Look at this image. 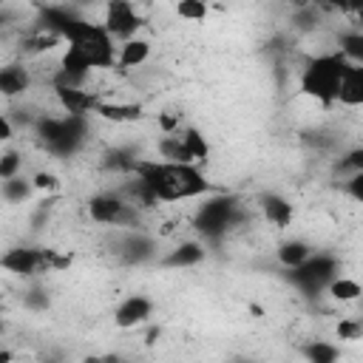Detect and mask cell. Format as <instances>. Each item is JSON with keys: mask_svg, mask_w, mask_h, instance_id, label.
I'll return each mask as SVG.
<instances>
[{"mask_svg": "<svg viewBox=\"0 0 363 363\" xmlns=\"http://www.w3.org/2000/svg\"><path fill=\"white\" fill-rule=\"evenodd\" d=\"M17 173H23V150L6 147L0 156V179H11Z\"/></svg>", "mask_w": 363, "mask_h": 363, "instance_id": "24", "label": "cell"}, {"mask_svg": "<svg viewBox=\"0 0 363 363\" xmlns=\"http://www.w3.org/2000/svg\"><path fill=\"white\" fill-rule=\"evenodd\" d=\"M340 275V261L332 252L315 250L301 267L286 269V281L306 298H318L326 292V286L332 284V278Z\"/></svg>", "mask_w": 363, "mask_h": 363, "instance_id": "3", "label": "cell"}, {"mask_svg": "<svg viewBox=\"0 0 363 363\" xmlns=\"http://www.w3.org/2000/svg\"><path fill=\"white\" fill-rule=\"evenodd\" d=\"M173 11H176L179 20L201 23V20H207V14H210V0H176Z\"/></svg>", "mask_w": 363, "mask_h": 363, "instance_id": "21", "label": "cell"}, {"mask_svg": "<svg viewBox=\"0 0 363 363\" xmlns=\"http://www.w3.org/2000/svg\"><path fill=\"white\" fill-rule=\"evenodd\" d=\"M335 173H340L343 179H349L354 173H363V145L349 147L346 153H340L337 162H335Z\"/></svg>", "mask_w": 363, "mask_h": 363, "instance_id": "22", "label": "cell"}, {"mask_svg": "<svg viewBox=\"0 0 363 363\" xmlns=\"http://www.w3.org/2000/svg\"><path fill=\"white\" fill-rule=\"evenodd\" d=\"M326 295L332 298V301H337V303H354V301H360L363 298V284L354 278V275H335L332 278V284L326 286Z\"/></svg>", "mask_w": 363, "mask_h": 363, "instance_id": "16", "label": "cell"}, {"mask_svg": "<svg viewBox=\"0 0 363 363\" xmlns=\"http://www.w3.org/2000/svg\"><path fill=\"white\" fill-rule=\"evenodd\" d=\"M354 9H363V0H349V6H346V11H354Z\"/></svg>", "mask_w": 363, "mask_h": 363, "instance_id": "29", "label": "cell"}, {"mask_svg": "<svg viewBox=\"0 0 363 363\" xmlns=\"http://www.w3.org/2000/svg\"><path fill=\"white\" fill-rule=\"evenodd\" d=\"M337 51L349 62H363V28H346L337 34Z\"/></svg>", "mask_w": 363, "mask_h": 363, "instance_id": "18", "label": "cell"}, {"mask_svg": "<svg viewBox=\"0 0 363 363\" xmlns=\"http://www.w3.org/2000/svg\"><path fill=\"white\" fill-rule=\"evenodd\" d=\"M133 176L145 182V187L153 193L159 204H176V201H199L207 193L218 190L207 173L193 162H164V159H136Z\"/></svg>", "mask_w": 363, "mask_h": 363, "instance_id": "1", "label": "cell"}, {"mask_svg": "<svg viewBox=\"0 0 363 363\" xmlns=\"http://www.w3.org/2000/svg\"><path fill=\"white\" fill-rule=\"evenodd\" d=\"M292 9H306V6H315V0H286Z\"/></svg>", "mask_w": 363, "mask_h": 363, "instance_id": "28", "label": "cell"}, {"mask_svg": "<svg viewBox=\"0 0 363 363\" xmlns=\"http://www.w3.org/2000/svg\"><path fill=\"white\" fill-rule=\"evenodd\" d=\"M337 105L340 108H363V62H349V68L340 79Z\"/></svg>", "mask_w": 363, "mask_h": 363, "instance_id": "14", "label": "cell"}, {"mask_svg": "<svg viewBox=\"0 0 363 363\" xmlns=\"http://www.w3.org/2000/svg\"><path fill=\"white\" fill-rule=\"evenodd\" d=\"M34 74L31 68L26 65V60H17V62H6L0 68V94L6 102H14V99H23L31 88H34Z\"/></svg>", "mask_w": 363, "mask_h": 363, "instance_id": "10", "label": "cell"}, {"mask_svg": "<svg viewBox=\"0 0 363 363\" xmlns=\"http://www.w3.org/2000/svg\"><path fill=\"white\" fill-rule=\"evenodd\" d=\"M153 309H156V303H153L147 295L130 292V295H125V298L113 306V326H119V329L145 326V323H150Z\"/></svg>", "mask_w": 363, "mask_h": 363, "instance_id": "7", "label": "cell"}, {"mask_svg": "<svg viewBox=\"0 0 363 363\" xmlns=\"http://www.w3.org/2000/svg\"><path fill=\"white\" fill-rule=\"evenodd\" d=\"M315 252V247L306 241V238H284L278 247H275V258L284 269H295L301 267L309 255Z\"/></svg>", "mask_w": 363, "mask_h": 363, "instance_id": "15", "label": "cell"}, {"mask_svg": "<svg viewBox=\"0 0 363 363\" xmlns=\"http://www.w3.org/2000/svg\"><path fill=\"white\" fill-rule=\"evenodd\" d=\"M54 247H28V244H20V247H11L3 252L0 258V267L6 272H14L20 278H40V275H48L54 272Z\"/></svg>", "mask_w": 363, "mask_h": 363, "instance_id": "5", "label": "cell"}, {"mask_svg": "<svg viewBox=\"0 0 363 363\" xmlns=\"http://www.w3.org/2000/svg\"><path fill=\"white\" fill-rule=\"evenodd\" d=\"M343 193H346L354 204L363 207V173H354V176L343 179Z\"/></svg>", "mask_w": 363, "mask_h": 363, "instance_id": "26", "label": "cell"}, {"mask_svg": "<svg viewBox=\"0 0 363 363\" xmlns=\"http://www.w3.org/2000/svg\"><path fill=\"white\" fill-rule=\"evenodd\" d=\"M60 108L65 113H77V116H94V108L99 102V96L94 91H88L85 85H65V82H54Z\"/></svg>", "mask_w": 363, "mask_h": 363, "instance_id": "12", "label": "cell"}, {"mask_svg": "<svg viewBox=\"0 0 363 363\" xmlns=\"http://www.w3.org/2000/svg\"><path fill=\"white\" fill-rule=\"evenodd\" d=\"M349 68V60L335 48L326 54H315L306 57L301 74H298V94L303 99L318 102L323 111L337 105V94H340V79Z\"/></svg>", "mask_w": 363, "mask_h": 363, "instance_id": "2", "label": "cell"}, {"mask_svg": "<svg viewBox=\"0 0 363 363\" xmlns=\"http://www.w3.org/2000/svg\"><path fill=\"white\" fill-rule=\"evenodd\" d=\"M301 354L306 360H312V363H335L340 357V349L335 343H329V340H306L301 346Z\"/></svg>", "mask_w": 363, "mask_h": 363, "instance_id": "20", "label": "cell"}, {"mask_svg": "<svg viewBox=\"0 0 363 363\" xmlns=\"http://www.w3.org/2000/svg\"><path fill=\"white\" fill-rule=\"evenodd\" d=\"M255 204H258V218L264 224H269L275 230L292 227V221H295V204L284 193H275V190L272 193H261L255 199Z\"/></svg>", "mask_w": 363, "mask_h": 363, "instance_id": "8", "label": "cell"}, {"mask_svg": "<svg viewBox=\"0 0 363 363\" xmlns=\"http://www.w3.org/2000/svg\"><path fill=\"white\" fill-rule=\"evenodd\" d=\"M102 26L113 34V40L125 43V40L139 34V28L145 26V17L136 11L133 0H105Z\"/></svg>", "mask_w": 363, "mask_h": 363, "instance_id": "6", "label": "cell"}, {"mask_svg": "<svg viewBox=\"0 0 363 363\" xmlns=\"http://www.w3.org/2000/svg\"><path fill=\"white\" fill-rule=\"evenodd\" d=\"M150 54H153V43L147 37L136 34V37L119 43V48H116V68L119 71H136V68H142L150 60Z\"/></svg>", "mask_w": 363, "mask_h": 363, "instance_id": "13", "label": "cell"}, {"mask_svg": "<svg viewBox=\"0 0 363 363\" xmlns=\"http://www.w3.org/2000/svg\"><path fill=\"white\" fill-rule=\"evenodd\" d=\"M85 210H88V218L94 224H102V227H139V207L133 201H128V196L116 187V190H96L88 201H85Z\"/></svg>", "mask_w": 363, "mask_h": 363, "instance_id": "4", "label": "cell"}, {"mask_svg": "<svg viewBox=\"0 0 363 363\" xmlns=\"http://www.w3.org/2000/svg\"><path fill=\"white\" fill-rule=\"evenodd\" d=\"M34 193H37V190H34L31 176L17 173V176H11V179H3V199H6V204H26Z\"/></svg>", "mask_w": 363, "mask_h": 363, "instance_id": "17", "label": "cell"}, {"mask_svg": "<svg viewBox=\"0 0 363 363\" xmlns=\"http://www.w3.org/2000/svg\"><path fill=\"white\" fill-rule=\"evenodd\" d=\"M182 139H184L190 156H193L199 164H204V162L210 159V142H207V136H204L196 125H184V128H182Z\"/></svg>", "mask_w": 363, "mask_h": 363, "instance_id": "19", "label": "cell"}, {"mask_svg": "<svg viewBox=\"0 0 363 363\" xmlns=\"http://www.w3.org/2000/svg\"><path fill=\"white\" fill-rule=\"evenodd\" d=\"M315 3L323 9H337V11H346V6H349V0H315Z\"/></svg>", "mask_w": 363, "mask_h": 363, "instance_id": "27", "label": "cell"}, {"mask_svg": "<svg viewBox=\"0 0 363 363\" xmlns=\"http://www.w3.org/2000/svg\"><path fill=\"white\" fill-rule=\"evenodd\" d=\"M337 340H360L363 337V320L360 318H340L335 326Z\"/></svg>", "mask_w": 363, "mask_h": 363, "instance_id": "25", "label": "cell"}, {"mask_svg": "<svg viewBox=\"0 0 363 363\" xmlns=\"http://www.w3.org/2000/svg\"><path fill=\"white\" fill-rule=\"evenodd\" d=\"M204 255H207V247L201 238H182L164 255H159L156 264L162 269H193L204 261Z\"/></svg>", "mask_w": 363, "mask_h": 363, "instance_id": "9", "label": "cell"}, {"mask_svg": "<svg viewBox=\"0 0 363 363\" xmlns=\"http://www.w3.org/2000/svg\"><path fill=\"white\" fill-rule=\"evenodd\" d=\"M31 182H34V190H37V193H45V196H57L60 187H62L60 176L51 173V170H43V167L31 173Z\"/></svg>", "mask_w": 363, "mask_h": 363, "instance_id": "23", "label": "cell"}, {"mask_svg": "<svg viewBox=\"0 0 363 363\" xmlns=\"http://www.w3.org/2000/svg\"><path fill=\"white\" fill-rule=\"evenodd\" d=\"M94 116H99L102 122H111L116 128H125V125L142 122L145 108L139 102H133V99H102L99 96V102L94 108Z\"/></svg>", "mask_w": 363, "mask_h": 363, "instance_id": "11", "label": "cell"}]
</instances>
